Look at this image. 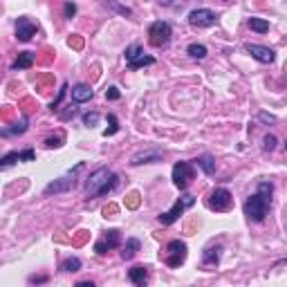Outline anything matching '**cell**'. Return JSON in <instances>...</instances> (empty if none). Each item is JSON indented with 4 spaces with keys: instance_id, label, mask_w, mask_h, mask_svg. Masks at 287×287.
<instances>
[{
    "instance_id": "5bb4252c",
    "label": "cell",
    "mask_w": 287,
    "mask_h": 287,
    "mask_svg": "<svg viewBox=\"0 0 287 287\" xmlns=\"http://www.w3.org/2000/svg\"><path fill=\"white\" fill-rule=\"evenodd\" d=\"M162 160V153L160 151H144V153H137L132 155V166H139V164H153V162H160Z\"/></svg>"
},
{
    "instance_id": "d4e9b609",
    "label": "cell",
    "mask_w": 287,
    "mask_h": 287,
    "mask_svg": "<svg viewBox=\"0 0 287 287\" xmlns=\"http://www.w3.org/2000/svg\"><path fill=\"white\" fill-rule=\"evenodd\" d=\"M108 123H110V128H106V130H104L106 137L115 135V132L119 130V121H117V117H115V115H108Z\"/></svg>"
},
{
    "instance_id": "74e56055",
    "label": "cell",
    "mask_w": 287,
    "mask_h": 287,
    "mask_svg": "<svg viewBox=\"0 0 287 287\" xmlns=\"http://www.w3.org/2000/svg\"><path fill=\"white\" fill-rule=\"evenodd\" d=\"M285 148H287V141H285Z\"/></svg>"
},
{
    "instance_id": "603a6c76",
    "label": "cell",
    "mask_w": 287,
    "mask_h": 287,
    "mask_svg": "<svg viewBox=\"0 0 287 287\" xmlns=\"http://www.w3.org/2000/svg\"><path fill=\"white\" fill-rule=\"evenodd\" d=\"M249 29H254V32H258V34H265V32H269V23L265 18H249Z\"/></svg>"
},
{
    "instance_id": "5b68a950",
    "label": "cell",
    "mask_w": 287,
    "mask_h": 287,
    "mask_svg": "<svg viewBox=\"0 0 287 287\" xmlns=\"http://www.w3.org/2000/svg\"><path fill=\"white\" fill-rule=\"evenodd\" d=\"M126 63H128L130 70H139V67H144V65H153L155 58L146 57L144 50H141V45H137V43H135V45L126 47Z\"/></svg>"
},
{
    "instance_id": "7402d4cb",
    "label": "cell",
    "mask_w": 287,
    "mask_h": 287,
    "mask_svg": "<svg viewBox=\"0 0 287 287\" xmlns=\"http://www.w3.org/2000/svg\"><path fill=\"white\" fill-rule=\"evenodd\" d=\"M81 260L76 258V256H72V258H67V260H63V265H61V269L63 272H67V274H72V272H79L81 269Z\"/></svg>"
},
{
    "instance_id": "4316f807",
    "label": "cell",
    "mask_w": 287,
    "mask_h": 287,
    "mask_svg": "<svg viewBox=\"0 0 287 287\" xmlns=\"http://www.w3.org/2000/svg\"><path fill=\"white\" fill-rule=\"evenodd\" d=\"M126 207H130V209L139 207V193H137V191H132V193L126 198Z\"/></svg>"
},
{
    "instance_id": "2e32d148",
    "label": "cell",
    "mask_w": 287,
    "mask_h": 287,
    "mask_svg": "<svg viewBox=\"0 0 287 287\" xmlns=\"http://www.w3.org/2000/svg\"><path fill=\"white\" fill-rule=\"evenodd\" d=\"M139 247H141V242L137 240V238H128V240H126V245H123L121 258H123V260L135 258V254H137V251H139Z\"/></svg>"
},
{
    "instance_id": "4dcf8cb0",
    "label": "cell",
    "mask_w": 287,
    "mask_h": 287,
    "mask_svg": "<svg viewBox=\"0 0 287 287\" xmlns=\"http://www.w3.org/2000/svg\"><path fill=\"white\" fill-rule=\"evenodd\" d=\"M265 151H269V153H272L274 151V148H276V137H274V135H265Z\"/></svg>"
},
{
    "instance_id": "e0dca14e",
    "label": "cell",
    "mask_w": 287,
    "mask_h": 287,
    "mask_svg": "<svg viewBox=\"0 0 287 287\" xmlns=\"http://www.w3.org/2000/svg\"><path fill=\"white\" fill-rule=\"evenodd\" d=\"M128 276H130V281L135 283V285H144L148 278V267H141V265H137V267H132L130 272H128Z\"/></svg>"
},
{
    "instance_id": "ba28073f",
    "label": "cell",
    "mask_w": 287,
    "mask_h": 287,
    "mask_svg": "<svg viewBox=\"0 0 287 287\" xmlns=\"http://www.w3.org/2000/svg\"><path fill=\"white\" fill-rule=\"evenodd\" d=\"M218 20V14L213 9H193L191 14H188V23H191V27H211V25H216Z\"/></svg>"
},
{
    "instance_id": "f546056e",
    "label": "cell",
    "mask_w": 287,
    "mask_h": 287,
    "mask_svg": "<svg viewBox=\"0 0 287 287\" xmlns=\"http://www.w3.org/2000/svg\"><path fill=\"white\" fill-rule=\"evenodd\" d=\"M18 157H20V162H34L36 160V153H34L32 148H27V151H20Z\"/></svg>"
},
{
    "instance_id": "e575fe53",
    "label": "cell",
    "mask_w": 287,
    "mask_h": 287,
    "mask_svg": "<svg viewBox=\"0 0 287 287\" xmlns=\"http://www.w3.org/2000/svg\"><path fill=\"white\" fill-rule=\"evenodd\" d=\"M74 14H76V5H74V2H65V16H67V18H72Z\"/></svg>"
},
{
    "instance_id": "d6a6232c",
    "label": "cell",
    "mask_w": 287,
    "mask_h": 287,
    "mask_svg": "<svg viewBox=\"0 0 287 287\" xmlns=\"http://www.w3.org/2000/svg\"><path fill=\"white\" fill-rule=\"evenodd\" d=\"M258 119H260L263 123H276V117H274V115H269V113H260Z\"/></svg>"
},
{
    "instance_id": "3957f363",
    "label": "cell",
    "mask_w": 287,
    "mask_h": 287,
    "mask_svg": "<svg viewBox=\"0 0 287 287\" xmlns=\"http://www.w3.org/2000/svg\"><path fill=\"white\" fill-rule=\"evenodd\" d=\"M171 36H173V29L166 20H157L148 29V41H151L153 47H166L171 43Z\"/></svg>"
},
{
    "instance_id": "7c38bea8",
    "label": "cell",
    "mask_w": 287,
    "mask_h": 287,
    "mask_svg": "<svg viewBox=\"0 0 287 287\" xmlns=\"http://www.w3.org/2000/svg\"><path fill=\"white\" fill-rule=\"evenodd\" d=\"M245 50L256 58V61H260V63H274V58H276V52H274V50H269V47H265V45L247 43Z\"/></svg>"
},
{
    "instance_id": "4fadbf2b",
    "label": "cell",
    "mask_w": 287,
    "mask_h": 287,
    "mask_svg": "<svg viewBox=\"0 0 287 287\" xmlns=\"http://www.w3.org/2000/svg\"><path fill=\"white\" fill-rule=\"evenodd\" d=\"M72 186H74V177H72V173H70L67 177H58V179H54L52 184H47V186H45V195L63 193V191H70Z\"/></svg>"
},
{
    "instance_id": "7a4b0ae2",
    "label": "cell",
    "mask_w": 287,
    "mask_h": 287,
    "mask_svg": "<svg viewBox=\"0 0 287 287\" xmlns=\"http://www.w3.org/2000/svg\"><path fill=\"white\" fill-rule=\"evenodd\" d=\"M117 184H119L117 175H115L113 171H108L106 166H101V169L92 171L90 177L85 179V198L92 200V198H97V195H106V193H110V191H115Z\"/></svg>"
},
{
    "instance_id": "ac0fdd59",
    "label": "cell",
    "mask_w": 287,
    "mask_h": 287,
    "mask_svg": "<svg viewBox=\"0 0 287 287\" xmlns=\"http://www.w3.org/2000/svg\"><path fill=\"white\" fill-rule=\"evenodd\" d=\"M34 65V54L32 52H20L18 58L14 61V70H27Z\"/></svg>"
},
{
    "instance_id": "6da1fadb",
    "label": "cell",
    "mask_w": 287,
    "mask_h": 287,
    "mask_svg": "<svg viewBox=\"0 0 287 287\" xmlns=\"http://www.w3.org/2000/svg\"><path fill=\"white\" fill-rule=\"evenodd\" d=\"M272 195H274V184L272 182H260L256 193L249 195L245 202V216L251 222H263L272 207Z\"/></svg>"
},
{
    "instance_id": "277c9868",
    "label": "cell",
    "mask_w": 287,
    "mask_h": 287,
    "mask_svg": "<svg viewBox=\"0 0 287 287\" xmlns=\"http://www.w3.org/2000/svg\"><path fill=\"white\" fill-rule=\"evenodd\" d=\"M193 204H195V198H193V195H188V193H186V195H182L179 200H175L173 207H171L166 213H162V216L157 218V220H160L162 225H173V222L177 220V218L182 216V213L186 211V209L193 207Z\"/></svg>"
},
{
    "instance_id": "8fae6325",
    "label": "cell",
    "mask_w": 287,
    "mask_h": 287,
    "mask_svg": "<svg viewBox=\"0 0 287 287\" xmlns=\"http://www.w3.org/2000/svg\"><path fill=\"white\" fill-rule=\"evenodd\" d=\"M119 242H121V238H119V231H117V229H108L104 238H101V240L94 245V251H97L99 256H104L108 249H115V247H119Z\"/></svg>"
},
{
    "instance_id": "d6986e66",
    "label": "cell",
    "mask_w": 287,
    "mask_h": 287,
    "mask_svg": "<svg viewBox=\"0 0 287 287\" xmlns=\"http://www.w3.org/2000/svg\"><path fill=\"white\" fill-rule=\"evenodd\" d=\"M195 164H198L200 169H202L207 175H213V173H216V160H213L211 155H202V157H198V160H195Z\"/></svg>"
},
{
    "instance_id": "52a82bcc",
    "label": "cell",
    "mask_w": 287,
    "mask_h": 287,
    "mask_svg": "<svg viewBox=\"0 0 287 287\" xmlns=\"http://www.w3.org/2000/svg\"><path fill=\"white\" fill-rule=\"evenodd\" d=\"M191 179H193V166L188 164V162H177L173 166V184L179 191H184L191 184Z\"/></svg>"
},
{
    "instance_id": "cb8c5ba5",
    "label": "cell",
    "mask_w": 287,
    "mask_h": 287,
    "mask_svg": "<svg viewBox=\"0 0 287 287\" xmlns=\"http://www.w3.org/2000/svg\"><path fill=\"white\" fill-rule=\"evenodd\" d=\"M188 54H191L193 58H198V61H202V58L207 57V47L198 45V43H193V45H188Z\"/></svg>"
},
{
    "instance_id": "d590c367",
    "label": "cell",
    "mask_w": 287,
    "mask_h": 287,
    "mask_svg": "<svg viewBox=\"0 0 287 287\" xmlns=\"http://www.w3.org/2000/svg\"><path fill=\"white\" fill-rule=\"evenodd\" d=\"M45 276H29V283H45Z\"/></svg>"
},
{
    "instance_id": "9c48e42d",
    "label": "cell",
    "mask_w": 287,
    "mask_h": 287,
    "mask_svg": "<svg viewBox=\"0 0 287 287\" xmlns=\"http://www.w3.org/2000/svg\"><path fill=\"white\" fill-rule=\"evenodd\" d=\"M231 204H233V198L227 188H216L209 195V209H213V211H229Z\"/></svg>"
},
{
    "instance_id": "836d02e7",
    "label": "cell",
    "mask_w": 287,
    "mask_h": 287,
    "mask_svg": "<svg viewBox=\"0 0 287 287\" xmlns=\"http://www.w3.org/2000/svg\"><path fill=\"white\" fill-rule=\"evenodd\" d=\"M65 90H67V85H63L61 88V92H58V97H57V101L52 104V110H58V104H61V99L65 97Z\"/></svg>"
},
{
    "instance_id": "484cf974",
    "label": "cell",
    "mask_w": 287,
    "mask_h": 287,
    "mask_svg": "<svg viewBox=\"0 0 287 287\" xmlns=\"http://www.w3.org/2000/svg\"><path fill=\"white\" fill-rule=\"evenodd\" d=\"M97 123H99V113H88V115H83V126L92 128V126H97Z\"/></svg>"
},
{
    "instance_id": "9a60e30c",
    "label": "cell",
    "mask_w": 287,
    "mask_h": 287,
    "mask_svg": "<svg viewBox=\"0 0 287 287\" xmlns=\"http://www.w3.org/2000/svg\"><path fill=\"white\" fill-rule=\"evenodd\" d=\"M94 97V90L90 88V85L85 83H79L72 88V99L76 101V104H83V101H90Z\"/></svg>"
},
{
    "instance_id": "83f0119b",
    "label": "cell",
    "mask_w": 287,
    "mask_h": 287,
    "mask_svg": "<svg viewBox=\"0 0 287 287\" xmlns=\"http://www.w3.org/2000/svg\"><path fill=\"white\" fill-rule=\"evenodd\" d=\"M14 162H20L18 153H7V155L2 157V166H5V169H7V166H11V164H14Z\"/></svg>"
},
{
    "instance_id": "30bf717a",
    "label": "cell",
    "mask_w": 287,
    "mask_h": 287,
    "mask_svg": "<svg viewBox=\"0 0 287 287\" xmlns=\"http://www.w3.org/2000/svg\"><path fill=\"white\" fill-rule=\"evenodd\" d=\"M38 32V25L34 23V20H29L27 16H20L18 20H16V38L23 43L32 41V36H36Z\"/></svg>"
},
{
    "instance_id": "8992f818",
    "label": "cell",
    "mask_w": 287,
    "mask_h": 287,
    "mask_svg": "<svg viewBox=\"0 0 287 287\" xmlns=\"http://www.w3.org/2000/svg\"><path fill=\"white\" fill-rule=\"evenodd\" d=\"M166 265L169 267H179L186 260V242L182 240H171L166 247Z\"/></svg>"
},
{
    "instance_id": "44dd1931",
    "label": "cell",
    "mask_w": 287,
    "mask_h": 287,
    "mask_svg": "<svg viewBox=\"0 0 287 287\" xmlns=\"http://www.w3.org/2000/svg\"><path fill=\"white\" fill-rule=\"evenodd\" d=\"M27 130V117H23L20 121L14 123V128H2V135L5 137H11V135H23Z\"/></svg>"
},
{
    "instance_id": "8d00e7d4",
    "label": "cell",
    "mask_w": 287,
    "mask_h": 287,
    "mask_svg": "<svg viewBox=\"0 0 287 287\" xmlns=\"http://www.w3.org/2000/svg\"><path fill=\"white\" fill-rule=\"evenodd\" d=\"M76 287H92V283H88V281H83V283H79Z\"/></svg>"
},
{
    "instance_id": "ffe728a7",
    "label": "cell",
    "mask_w": 287,
    "mask_h": 287,
    "mask_svg": "<svg viewBox=\"0 0 287 287\" xmlns=\"http://www.w3.org/2000/svg\"><path fill=\"white\" fill-rule=\"evenodd\" d=\"M220 251H222V245L209 247V249L204 251V256H202L204 265H218V260H220Z\"/></svg>"
},
{
    "instance_id": "1f68e13d",
    "label": "cell",
    "mask_w": 287,
    "mask_h": 287,
    "mask_svg": "<svg viewBox=\"0 0 287 287\" xmlns=\"http://www.w3.org/2000/svg\"><path fill=\"white\" fill-rule=\"evenodd\" d=\"M61 144H63L61 137H50V139H45V146L47 148H58Z\"/></svg>"
},
{
    "instance_id": "f1b7e54d",
    "label": "cell",
    "mask_w": 287,
    "mask_h": 287,
    "mask_svg": "<svg viewBox=\"0 0 287 287\" xmlns=\"http://www.w3.org/2000/svg\"><path fill=\"white\" fill-rule=\"evenodd\" d=\"M119 97H121V92H119V88H115V85H110V88L106 90V99H110V101H117Z\"/></svg>"
}]
</instances>
